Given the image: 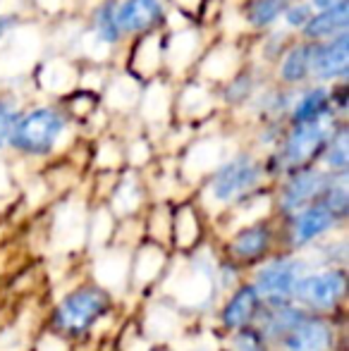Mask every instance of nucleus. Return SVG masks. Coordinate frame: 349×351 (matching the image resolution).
I'll return each instance as SVG.
<instances>
[{"mask_svg":"<svg viewBox=\"0 0 349 351\" xmlns=\"http://www.w3.org/2000/svg\"><path fill=\"white\" fill-rule=\"evenodd\" d=\"M115 0H108L101 8L96 10V34L101 41L106 43H115L122 36L120 27H117V17H115Z\"/></svg>","mask_w":349,"mask_h":351,"instance_id":"6ab92c4d","label":"nucleus"},{"mask_svg":"<svg viewBox=\"0 0 349 351\" xmlns=\"http://www.w3.org/2000/svg\"><path fill=\"white\" fill-rule=\"evenodd\" d=\"M347 289V280L342 270H323V273L302 275L297 282L294 296L304 306L316 311H330L342 301Z\"/></svg>","mask_w":349,"mask_h":351,"instance_id":"20e7f679","label":"nucleus"},{"mask_svg":"<svg viewBox=\"0 0 349 351\" xmlns=\"http://www.w3.org/2000/svg\"><path fill=\"white\" fill-rule=\"evenodd\" d=\"M280 339L285 351H330L333 332L321 318L302 313Z\"/></svg>","mask_w":349,"mask_h":351,"instance_id":"6e6552de","label":"nucleus"},{"mask_svg":"<svg viewBox=\"0 0 349 351\" xmlns=\"http://www.w3.org/2000/svg\"><path fill=\"white\" fill-rule=\"evenodd\" d=\"M62 130L65 117L56 108H34L27 115H17L8 141L22 153L43 156L58 143Z\"/></svg>","mask_w":349,"mask_h":351,"instance_id":"f257e3e1","label":"nucleus"},{"mask_svg":"<svg viewBox=\"0 0 349 351\" xmlns=\"http://www.w3.org/2000/svg\"><path fill=\"white\" fill-rule=\"evenodd\" d=\"M313 10H326V8H333L337 3H345V0H309Z\"/></svg>","mask_w":349,"mask_h":351,"instance_id":"4be33fe9","label":"nucleus"},{"mask_svg":"<svg viewBox=\"0 0 349 351\" xmlns=\"http://www.w3.org/2000/svg\"><path fill=\"white\" fill-rule=\"evenodd\" d=\"M337 222V215L328 208L323 201H313V204L299 208L294 217V241L297 244H309L316 237L326 234L333 225Z\"/></svg>","mask_w":349,"mask_h":351,"instance_id":"9b49d317","label":"nucleus"},{"mask_svg":"<svg viewBox=\"0 0 349 351\" xmlns=\"http://www.w3.org/2000/svg\"><path fill=\"white\" fill-rule=\"evenodd\" d=\"M282 14L289 29H302L309 22V17L313 14V8L311 3H289Z\"/></svg>","mask_w":349,"mask_h":351,"instance_id":"aec40b11","label":"nucleus"},{"mask_svg":"<svg viewBox=\"0 0 349 351\" xmlns=\"http://www.w3.org/2000/svg\"><path fill=\"white\" fill-rule=\"evenodd\" d=\"M17 120V110L10 101L0 98V148L5 146V141L10 139V132H12V125Z\"/></svg>","mask_w":349,"mask_h":351,"instance_id":"412c9836","label":"nucleus"},{"mask_svg":"<svg viewBox=\"0 0 349 351\" xmlns=\"http://www.w3.org/2000/svg\"><path fill=\"white\" fill-rule=\"evenodd\" d=\"M108 304V294L103 289H96V287H86V289L75 291L72 296H67L62 301V306L58 308V325H60L65 332H84V330L91 328L103 313H106Z\"/></svg>","mask_w":349,"mask_h":351,"instance_id":"f03ea898","label":"nucleus"},{"mask_svg":"<svg viewBox=\"0 0 349 351\" xmlns=\"http://www.w3.org/2000/svg\"><path fill=\"white\" fill-rule=\"evenodd\" d=\"M268 241H270V232L265 230L263 225H254L242 230L237 237L232 239L230 244V251H232L237 258H258L265 249H268Z\"/></svg>","mask_w":349,"mask_h":351,"instance_id":"dca6fc26","label":"nucleus"},{"mask_svg":"<svg viewBox=\"0 0 349 351\" xmlns=\"http://www.w3.org/2000/svg\"><path fill=\"white\" fill-rule=\"evenodd\" d=\"M289 3L292 0H252L247 5V22L256 29L270 27L287 10Z\"/></svg>","mask_w":349,"mask_h":351,"instance_id":"f3484780","label":"nucleus"},{"mask_svg":"<svg viewBox=\"0 0 349 351\" xmlns=\"http://www.w3.org/2000/svg\"><path fill=\"white\" fill-rule=\"evenodd\" d=\"M304 275V265L294 258H280L268 263L256 273L254 280V289H256L258 299L268 301V304H287L294 296L297 282Z\"/></svg>","mask_w":349,"mask_h":351,"instance_id":"7ed1b4c3","label":"nucleus"},{"mask_svg":"<svg viewBox=\"0 0 349 351\" xmlns=\"http://www.w3.org/2000/svg\"><path fill=\"white\" fill-rule=\"evenodd\" d=\"M330 110H333L330 91L323 86H313L294 106L292 125H299V122H323Z\"/></svg>","mask_w":349,"mask_h":351,"instance_id":"4468645a","label":"nucleus"},{"mask_svg":"<svg viewBox=\"0 0 349 351\" xmlns=\"http://www.w3.org/2000/svg\"><path fill=\"white\" fill-rule=\"evenodd\" d=\"M117 27L122 34H144L163 19L160 0H122L115 5Z\"/></svg>","mask_w":349,"mask_h":351,"instance_id":"9d476101","label":"nucleus"},{"mask_svg":"<svg viewBox=\"0 0 349 351\" xmlns=\"http://www.w3.org/2000/svg\"><path fill=\"white\" fill-rule=\"evenodd\" d=\"M160 351H163V349H160Z\"/></svg>","mask_w":349,"mask_h":351,"instance_id":"b1692460","label":"nucleus"},{"mask_svg":"<svg viewBox=\"0 0 349 351\" xmlns=\"http://www.w3.org/2000/svg\"><path fill=\"white\" fill-rule=\"evenodd\" d=\"M328 136V127L323 122H299L292 125V132L287 134L282 146V160L287 167H304L309 160L318 156L326 146Z\"/></svg>","mask_w":349,"mask_h":351,"instance_id":"423d86ee","label":"nucleus"},{"mask_svg":"<svg viewBox=\"0 0 349 351\" xmlns=\"http://www.w3.org/2000/svg\"><path fill=\"white\" fill-rule=\"evenodd\" d=\"M328 182L330 180H328L326 175H321V172H316V170H309V167L306 170L294 172V175L289 177L287 186L282 189V199H280L282 210L297 213L299 208H304V206L318 201L323 191H326Z\"/></svg>","mask_w":349,"mask_h":351,"instance_id":"1a4fd4ad","label":"nucleus"},{"mask_svg":"<svg viewBox=\"0 0 349 351\" xmlns=\"http://www.w3.org/2000/svg\"><path fill=\"white\" fill-rule=\"evenodd\" d=\"M311 48L313 41L292 46L280 65V79L285 84H302L311 74Z\"/></svg>","mask_w":349,"mask_h":351,"instance_id":"2eb2a0df","label":"nucleus"},{"mask_svg":"<svg viewBox=\"0 0 349 351\" xmlns=\"http://www.w3.org/2000/svg\"><path fill=\"white\" fill-rule=\"evenodd\" d=\"M258 294L254 289V285H247L228 301L223 311V323L232 330H242L256 318V311H258Z\"/></svg>","mask_w":349,"mask_h":351,"instance_id":"ddd939ff","label":"nucleus"},{"mask_svg":"<svg viewBox=\"0 0 349 351\" xmlns=\"http://www.w3.org/2000/svg\"><path fill=\"white\" fill-rule=\"evenodd\" d=\"M10 24H12V19H8V17H0V36H3L5 32L10 29Z\"/></svg>","mask_w":349,"mask_h":351,"instance_id":"5701e85b","label":"nucleus"},{"mask_svg":"<svg viewBox=\"0 0 349 351\" xmlns=\"http://www.w3.org/2000/svg\"><path fill=\"white\" fill-rule=\"evenodd\" d=\"M349 24V3H337L326 10H313L309 22L302 27V34L311 41H326L330 36L347 32Z\"/></svg>","mask_w":349,"mask_h":351,"instance_id":"f8f14e48","label":"nucleus"},{"mask_svg":"<svg viewBox=\"0 0 349 351\" xmlns=\"http://www.w3.org/2000/svg\"><path fill=\"white\" fill-rule=\"evenodd\" d=\"M261 180V167L254 158L239 156L234 160L225 162L218 172H215L213 182H210V191L218 201H234L242 194H247L249 189L258 184Z\"/></svg>","mask_w":349,"mask_h":351,"instance_id":"39448f33","label":"nucleus"},{"mask_svg":"<svg viewBox=\"0 0 349 351\" xmlns=\"http://www.w3.org/2000/svg\"><path fill=\"white\" fill-rule=\"evenodd\" d=\"M349 72V34L342 32L326 41H313L311 74L318 82L345 79Z\"/></svg>","mask_w":349,"mask_h":351,"instance_id":"0eeeda50","label":"nucleus"},{"mask_svg":"<svg viewBox=\"0 0 349 351\" xmlns=\"http://www.w3.org/2000/svg\"><path fill=\"white\" fill-rule=\"evenodd\" d=\"M323 158H326V165L335 172H345L347 162H349V146H347V130L340 127V130L330 132L326 146H323Z\"/></svg>","mask_w":349,"mask_h":351,"instance_id":"a211bd4d","label":"nucleus"}]
</instances>
